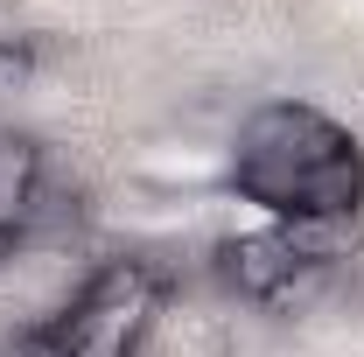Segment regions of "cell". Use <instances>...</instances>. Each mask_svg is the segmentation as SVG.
<instances>
[{
	"label": "cell",
	"instance_id": "cell-1",
	"mask_svg": "<svg viewBox=\"0 0 364 357\" xmlns=\"http://www.w3.org/2000/svg\"><path fill=\"white\" fill-rule=\"evenodd\" d=\"M343 147H350V134L329 112H316L309 98H267L231 134V189L245 203H259L273 224H287L301 218V196H309L316 169Z\"/></svg>",
	"mask_w": 364,
	"mask_h": 357
},
{
	"label": "cell",
	"instance_id": "cell-2",
	"mask_svg": "<svg viewBox=\"0 0 364 357\" xmlns=\"http://www.w3.org/2000/svg\"><path fill=\"white\" fill-rule=\"evenodd\" d=\"M210 273L225 280V294H238V302H252V309H273L301 273H316V267H301L294 260V245H287V231L280 224H252V231H231V238H218V260H210Z\"/></svg>",
	"mask_w": 364,
	"mask_h": 357
},
{
	"label": "cell",
	"instance_id": "cell-3",
	"mask_svg": "<svg viewBox=\"0 0 364 357\" xmlns=\"http://www.w3.org/2000/svg\"><path fill=\"white\" fill-rule=\"evenodd\" d=\"M49 161L28 134H0V238H21L36 218V189H43Z\"/></svg>",
	"mask_w": 364,
	"mask_h": 357
},
{
	"label": "cell",
	"instance_id": "cell-4",
	"mask_svg": "<svg viewBox=\"0 0 364 357\" xmlns=\"http://www.w3.org/2000/svg\"><path fill=\"white\" fill-rule=\"evenodd\" d=\"M280 231H287L294 260L316 267V273H336L343 260H358V245H364V224L358 218H287Z\"/></svg>",
	"mask_w": 364,
	"mask_h": 357
},
{
	"label": "cell",
	"instance_id": "cell-5",
	"mask_svg": "<svg viewBox=\"0 0 364 357\" xmlns=\"http://www.w3.org/2000/svg\"><path fill=\"white\" fill-rule=\"evenodd\" d=\"M28 78H36V43L28 36H0V98H14Z\"/></svg>",
	"mask_w": 364,
	"mask_h": 357
}]
</instances>
